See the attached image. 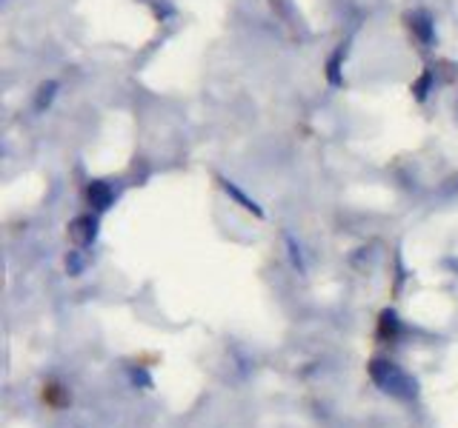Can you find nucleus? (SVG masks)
<instances>
[{
    "label": "nucleus",
    "mask_w": 458,
    "mask_h": 428,
    "mask_svg": "<svg viewBox=\"0 0 458 428\" xmlns=\"http://www.w3.org/2000/svg\"><path fill=\"white\" fill-rule=\"evenodd\" d=\"M370 377H373V383L378 385V389H382L384 394H390V397L413 400L418 394V383L401 366L390 363V360H373Z\"/></svg>",
    "instance_id": "f257e3e1"
},
{
    "label": "nucleus",
    "mask_w": 458,
    "mask_h": 428,
    "mask_svg": "<svg viewBox=\"0 0 458 428\" xmlns=\"http://www.w3.org/2000/svg\"><path fill=\"white\" fill-rule=\"evenodd\" d=\"M98 234V220L92 214H84V218H75L69 226V237L77 246H92V240Z\"/></svg>",
    "instance_id": "f03ea898"
},
{
    "label": "nucleus",
    "mask_w": 458,
    "mask_h": 428,
    "mask_svg": "<svg viewBox=\"0 0 458 428\" xmlns=\"http://www.w3.org/2000/svg\"><path fill=\"white\" fill-rule=\"evenodd\" d=\"M89 203L95 209H107L112 203V189L107 183H92L89 186Z\"/></svg>",
    "instance_id": "7ed1b4c3"
},
{
    "label": "nucleus",
    "mask_w": 458,
    "mask_h": 428,
    "mask_svg": "<svg viewBox=\"0 0 458 428\" xmlns=\"http://www.w3.org/2000/svg\"><path fill=\"white\" fill-rule=\"evenodd\" d=\"M382 334H384V337H396V334H398V317H396V312H384L382 314Z\"/></svg>",
    "instance_id": "20e7f679"
},
{
    "label": "nucleus",
    "mask_w": 458,
    "mask_h": 428,
    "mask_svg": "<svg viewBox=\"0 0 458 428\" xmlns=\"http://www.w3.org/2000/svg\"><path fill=\"white\" fill-rule=\"evenodd\" d=\"M224 186H227V192H229V194H232L235 200H238V203H241L244 209H250V211L261 214V209H258V206H255V203H253V200H250V197H246L244 192H238V189H235V186H232V183H224Z\"/></svg>",
    "instance_id": "39448f33"
}]
</instances>
